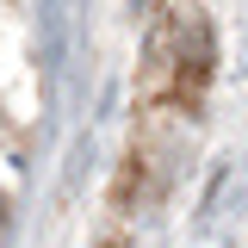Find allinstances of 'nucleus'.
Instances as JSON below:
<instances>
[{
    "instance_id": "obj_1",
    "label": "nucleus",
    "mask_w": 248,
    "mask_h": 248,
    "mask_svg": "<svg viewBox=\"0 0 248 248\" xmlns=\"http://www.w3.org/2000/svg\"><path fill=\"white\" fill-rule=\"evenodd\" d=\"M205 75H211V25L199 19V25H186V37H180V75H174L180 99H199Z\"/></svg>"
}]
</instances>
